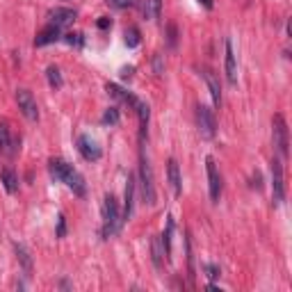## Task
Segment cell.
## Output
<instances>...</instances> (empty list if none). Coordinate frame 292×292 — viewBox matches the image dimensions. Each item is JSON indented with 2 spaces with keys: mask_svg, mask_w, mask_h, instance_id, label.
Instances as JSON below:
<instances>
[{
  "mask_svg": "<svg viewBox=\"0 0 292 292\" xmlns=\"http://www.w3.org/2000/svg\"><path fill=\"white\" fill-rule=\"evenodd\" d=\"M48 169H51V176L55 178V181L64 183L76 197H85L87 194V183H85V178H82V174L78 172V169H73L66 160L53 158L51 162H48Z\"/></svg>",
  "mask_w": 292,
  "mask_h": 292,
  "instance_id": "obj_1",
  "label": "cell"
},
{
  "mask_svg": "<svg viewBox=\"0 0 292 292\" xmlns=\"http://www.w3.org/2000/svg\"><path fill=\"white\" fill-rule=\"evenodd\" d=\"M121 228V212L119 203H116L114 194H108L103 201V237L110 240L112 235H116Z\"/></svg>",
  "mask_w": 292,
  "mask_h": 292,
  "instance_id": "obj_2",
  "label": "cell"
},
{
  "mask_svg": "<svg viewBox=\"0 0 292 292\" xmlns=\"http://www.w3.org/2000/svg\"><path fill=\"white\" fill-rule=\"evenodd\" d=\"M142 142V151H139V185H142V197L149 206L155 203V183H153V172H151V164H149V158L144 153V139Z\"/></svg>",
  "mask_w": 292,
  "mask_h": 292,
  "instance_id": "obj_3",
  "label": "cell"
},
{
  "mask_svg": "<svg viewBox=\"0 0 292 292\" xmlns=\"http://www.w3.org/2000/svg\"><path fill=\"white\" fill-rule=\"evenodd\" d=\"M272 137H274V146L281 153V158H288V124L281 112L272 119Z\"/></svg>",
  "mask_w": 292,
  "mask_h": 292,
  "instance_id": "obj_4",
  "label": "cell"
},
{
  "mask_svg": "<svg viewBox=\"0 0 292 292\" xmlns=\"http://www.w3.org/2000/svg\"><path fill=\"white\" fill-rule=\"evenodd\" d=\"M197 124H199V133L203 135L206 139H212L217 133V121H215V114L208 105H199L197 108Z\"/></svg>",
  "mask_w": 292,
  "mask_h": 292,
  "instance_id": "obj_5",
  "label": "cell"
},
{
  "mask_svg": "<svg viewBox=\"0 0 292 292\" xmlns=\"http://www.w3.org/2000/svg\"><path fill=\"white\" fill-rule=\"evenodd\" d=\"M272 194H274V203H283L285 199V183H283V164L279 158L272 160Z\"/></svg>",
  "mask_w": 292,
  "mask_h": 292,
  "instance_id": "obj_6",
  "label": "cell"
},
{
  "mask_svg": "<svg viewBox=\"0 0 292 292\" xmlns=\"http://www.w3.org/2000/svg\"><path fill=\"white\" fill-rule=\"evenodd\" d=\"M16 103H18V110L23 112L26 119H30V121L39 119V108H37V101H35V96H32V91L16 89Z\"/></svg>",
  "mask_w": 292,
  "mask_h": 292,
  "instance_id": "obj_7",
  "label": "cell"
},
{
  "mask_svg": "<svg viewBox=\"0 0 292 292\" xmlns=\"http://www.w3.org/2000/svg\"><path fill=\"white\" fill-rule=\"evenodd\" d=\"M206 169H208V187H210V201L219 203V197H222V176L217 172V164L212 158L206 160Z\"/></svg>",
  "mask_w": 292,
  "mask_h": 292,
  "instance_id": "obj_8",
  "label": "cell"
},
{
  "mask_svg": "<svg viewBox=\"0 0 292 292\" xmlns=\"http://www.w3.org/2000/svg\"><path fill=\"white\" fill-rule=\"evenodd\" d=\"M78 151H80V155L87 160V162H96V160H101V155H103L101 146L91 137H87V135H80V137H78Z\"/></svg>",
  "mask_w": 292,
  "mask_h": 292,
  "instance_id": "obj_9",
  "label": "cell"
},
{
  "mask_svg": "<svg viewBox=\"0 0 292 292\" xmlns=\"http://www.w3.org/2000/svg\"><path fill=\"white\" fill-rule=\"evenodd\" d=\"M76 9H71V7H55V9H51V14H48V18H51V23L53 26H57V28H66V26H71L73 21H76Z\"/></svg>",
  "mask_w": 292,
  "mask_h": 292,
  "instance_id": "obj_10",
  "label": "cell"
},
{
  "mask_svg": "<svg viewBox=\"0 0 292 292\" xmlns=\"http://www.w3.org/2000/svg\"><path fill=\"white\" fill-rule=\"evenodd\" d=\"M167 178H169V185H172L174 197H181V192H183V178H181V169H178V162H176L174 158L167 162Z\"/></svg>",
  "mask_w": 292,
  "mask_h": 292,
  "instance_id": "obj_11",
  "label": "cell"
},
{
  "mask_svg": "<svg viewBox=\"0 0 292 292\" xmlns=\"http://www.w3.org/2000/svg\"><path fill=\"white\" fill-rule=\"evenodd\" d=\"M226 80L228 85H237V62H235V53H233V43L226 39Z\"/></svg>",
  "mask_w": 292,
  "mask_h": 292,
  "instance_id": "obj_12",
  "label": "cell"
},
{
  "mask_svg": "<svg viewBox=\"0 0 292 292\" xmlns=\"http://www.w3.org/2000/svg\"><path fill=\"white\" fill-rule=\"evenodd\" d=\"M60 37H62V28L48 23V26L35 37V46H48V43H55Z\"/></svg>",
  "mask_w": 292,
  "mask_h": 292,
  "instance_id": "obj_13",
  "label": "cell"
},
{
  "mask_svg": "<svg viewBox=\"0 0 292 292\" xmlns=\"http://www.w3.org/2000/svg\"><path fill=\"white\" fill-rule=\"evenodd\" d=\"M105 89H108V94L112 96V99H116V101H121V103H126L128 108H137L139 101L135 99V96L130 94V91L121 89L119 85H114V82H108V87H105Z\"/></svg>",
  "mask_w": 292,
  "mask_h": 292,
  "instance_id": "obj_14",
  "label": "cell"
},
{
  "mask_svg": "<svg viewBox=\"0 0 292 292\" xmlns=\"http://www.w3.org/2000/svg\"><path fill=\"white\" fill-rule=\"evenodd\" d=\"M201 76H203V80H206V85H208V89H210V96H212V103L217 105H222V87H219V80L215 78V73H212L210 69H203L201 71Z\"/></svg>",
  "mask_w": 292,
  "mask_h": 292,
  "instance_id": "obj_15",
  "label": "cell"
},
{
  "mask_svg": "<svg viewBox=\"0 0 292 292\" xmlns=\"http://www.w3.org/2000/svg\"><path fill=\"white\" fill-rule=\"evenodd\" d=\"M135 210V176H128V183H126V203H124V217L121 222H128L133 217Z\"/></svg>",
  "mask_w": 292,
  "mask_h": 292,
  "instance_id": "obj_16",
  "label": "cell"
},
{
  "mask_svg": "<svg viewBox=\"0 0 292 292\" xmlns=\"http://www.w3.org/2000/svg\"><path fill=\"white\" fill-rule=\"evenodd\" d=\"M174 228H176V222H174V217H167V231H164V235H162V247H164V256H167V258H172Z\"/></svg>",
  "mask_w": 292,
  "mask_h": 292,
  "instance_id": "obj_17",
  "label": "cell"
},
{
  "mask_svg": "<svg viewBox=\"0 0 292 292\" xmlns=\"http://www.w3.org/2000/svg\"><path fill=\"white\" fill-rule=\"evenodd\" d=\"M142 12L146 18H160V12H162V0H144L142 5Z\"/></svg>",
  "mask_w": 292,
  "mask_h": 292,
  "instance_id": "obj_18",
  "label": "cell"
},
{
  "mask_svg": "<svg viewBox=\"0 0 292 292\" xmlns=\"http://www.w3.org/2000/svg\"><path fill=\"white\" fill-rule=\"evenodd\" d=\"M0 181H3L5 189H7L9 194H16V189H18V178H16V174H14L12 169H3V174H0Z\"/></svg>",
  "mask_w": 292,
  "mask_h": 292,
  "instance_id": "obj_19",
  "label": "cell"
},
{
  "mask_svg": "<svg viewBox=\"0 0 292 292\" xmlns=\"http://www.w3.org/2000/svg\"><path fill=\"white\" fill-rule=\"evenodd\" d=\"M14 251H16L18 260H21L23 270H26V276H30V272H32V260H30V254H28V249H26L23 245H14Z\"/></svg>",
  "mask_w": 292,
  "mask_h": 292,
  "instance_id": "obj_20",
  "label": "cell"
},
{
  "mask_svg": "<svg viewBox=\"0 0 292 292\" xmlns=\"http://www.w3.org/2000/svg\"><path fill=\"white\" fill-rule=\"evenodd\" d=\"M0 151L7 155L14 153V142H12V137H9L7 126H0Z\"/></svg>",
  "mask_w": 292,
  "mask_h": 292,
  "instance_id": "obj_21",
  "label": "cell"
},
{
  "mask_svg": "<svg viewBox=\"0 0 292 292\" xmlns=\"http://www.w3.org/2000/svg\"><path fill=\"white\" fill-rule=\"evenodd\" d=\"M46 78H48V82H51L53 89H60V87L64 85V80H62V73H60V69H57L55 64H51L46 69Z\"/></svg>",
  "mask_w": 292,
  "mask_h": 292,
  "instance_id": "obj_22",
  "label": "cell"
},
{
  "mask_svg": "<svg viewBox=\"0 0 292 292\" xmlns=\"http://www.w3.org/2000/svg\"><path fill=\"white\" fill-rule=\"evenodd\" d=\"M119 119H121V116H119V110H116V108H108L101 121H103L105 126H116V124H119Z\"/></svg>",
  "mask_w": 292,
  "mask_h": 292,
  "instance_id": "obj_23",
  "label": "cell"
},
{
  "mask_svg": "<svg viewBox=\"0 0 292 292\" xmlns=\"http://www.w3.org/2000/svg\"><path fill=\"white\" fill-rule=\"evenodd\" d=\"M124 37H126V46H128V48L139 46V30H137V28H128Z\"/></svg>",
  "mask_w": 292,
  "mask_h": 292,
  "instance_id": "obj_24",
  "label": "cell"
},
{
  "mask_svg": "<svg viewBox=\"0 0 292 292\" xmlns=\"http://www.w3.org/2000/svg\"><path fill=\"white\" fill-rule=\"evenodd\" d=\"M151 251H153L155 267H162V249H160V240H158V237H153V240H151Z\"/></svg>",
  "mask_w": 292,
  "mask_h": 292,
  "instance_id": "obj_25",
  "label": "cell"
},
{
  "mask_svg": "<svg viewBox=\"0 0 292 292\" xmlns=\"http://www.w3.org/2000/svg\"><path fill=\"white\" fill-rule=\"evenodd\" d=\"M112 9H128L135 5V0H105Z\"/></svg>",
  "mask_w": 292,
  "mask_h": 292,
  "instance_id": "obj_26",
  "label": "cell"
},
{
  "mask_svg": "<svg viewBox=\"0 0 292 292\" xmlns=\"http://www.w3.org/2000/svg\"><path fill=\"white\" fill-rule=\"evenodd\" d=\"M57 237H64L66 235V219H64V215H60L57 217V233H55Z\"/></svg>",
  "mask_w": 292,
  "mask_h": 292,
  "instance_id": "obj_27",
  "label": "cell"
},
{
  "mask_svg": "<svg viewBox=\"0 0 292 292\" xmlns=\"http://www.w3.org/2000/svg\"><path fill=\"white\" fill-rule=\"evenodd\" d=\"M64 41L69 43V46L80 48V46H82V35H66V37H64Z\"/></svg>",
  "mask_w": 292,
  "mask_h": 292,
  "instance_id": "obj_28",
  "label": "cell"
},
{
  "mask_svg": "<svg viewBox=\"0 0 292 292\" xmlns=\"http://www.w3.org/2000/svg\"><path fill=\"white\" fill-rule=\"evenodd\" d=\"M206 272H208V276H210V279H219V267H215V265H206Z\"/></svg>",
  "mask_w": 292,
  "mask_h": 292,
  "instance_id": "obj_29",
  "label": "cell"
},
{
  "mask_svg": "<svg viewBox=\"0 0 292 292\" xmlns=\"http://www.w3.org/2000/svg\"><path fill=\"white\" fill-rule=\"evenodd\" d=\"M169 46H176V28L169 26Z\"/></svg>",
  "mask_w": 292,
  "mask_h": 292,
  "instance_id": "obj_30",
  "label": "cell"
},
{
  "mask_svg": "<svg viewBox=\"0 0 292 292\" xmlns=\"http://www.w3.org/2000/svg\"><path fill=\"white\" fill-rule=\"evenodd\" d=\"M251 185H254L256 189H260V187H262V176H260V172H256V174H254V183H251Z\"/></svg>",
  "mask_w": 292,
  "mask_h": 292,
  "instance_id": "obj_31",
  "label": "cell"
},
{
  "mask_svg": "<svg viewBox=\"0 0 292 292\" xmlns=\"http://www.w3.org/2000/svg\"><path fill=\"white\" fill-rule=\"evenodd\" d=\"M112 26V21H110V18H101V21H99V28H101V30H108V28Z\"/></svg>",
  "mask_w": 292,
  "mask_h": 292,
  "instance_id": "obj_32",
  "label": "cell"
},
{
  "mask_svg": "<svg viewBox=\"0 0 292 292\" xmlns=\"http://www.w3.org/2000/svg\"><path fill=\"white\" fill-rule=\"evenodd\" d=\"M199 3H201L206 9H212V0H199Z\"/></svg>",
  "mask_w": 292,
  "mask_h": 292,
  "instance_id": "obj_33",
  "label": "cell"
},
{
  "mask_svg": "<svg viewBox=\"0 0 292 292\" xmlns=\"http://www.w3.org/2000/svg\"><path fill=\"white\" fill-rule=\"evenodd\" d=\"M130 71H133V69H124V71H121V78H124V80H126V78H130Z\"/></svg>",
  "mask_w": 292,
  "mask_h": 292,
  "instance_id": "obj_34",
  "label": "cell"
}]
</instances>
